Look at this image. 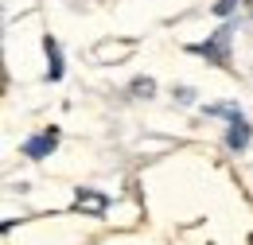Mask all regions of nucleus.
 Wrapping results in <instances>:
<instances>
[{
    "label": "nucleus",
    "instance_id": "nucleus-1",
    "mask_svg": "<svg viewBox=\"0 0 253 245\" xmlns=\"http://www.w3.org/2000/svg\"><path fill=\"white\" fill-rule=\"evenodd\" d=\"M214 113L230 117V148H246V144H250V124L242 121V113H234L230 105H218Z\"/></svg>",
    "mask_w": 253,
    "mask_h": 245
},
{
    "label": "nucleus",
    "instance_id": "nucleus-2",
    "mask_svg": "<svg viewBox=\"0 0 253 245\" xmlns=\"http://www.w3.org/2000/svg\"><path fill=\"white\" fill-rule=\"evenodd\" d=\"M74 206H78V210H90V214H105V195H97V191H78Z\"/></svg>",
    "mask_w": 253,
    "mask_h": 245
},
{
    "label": "nucleus",
    "instance_id": "nucleus-3",
    "mask_svg": "<svg viewBox=\"0 0 253 245\" xmlns=\"http://www.w3.org/2000/svg\"><path fill=\"white\" fill-rule=\"evenodd\" d=\"M55 136H59L55 128H51V132H39L32 144H24V152H28V156H35V160H39V156H47L51 148H55Z\"/></svg>",
    "mask_w": 253,
    "mask_h": 245
},
{
    "label": "nucleus",
    "instance_id": "nucleus-4",
    "mask_svg": "<svg viewBox=\"0 0 253 245\" xmlns=\"http://www.w3.org/2000/svg\"><path fill=\"white\" fill-rule=\"evenodd\" d=\"M47 66H51V78H63V55L55 39H47Z\"/></svg>",
    "mask_w": 253,
    "mask_h": 245
}]
</instances>
